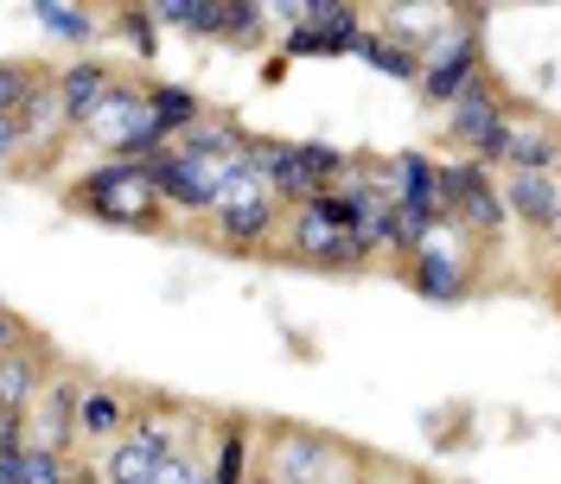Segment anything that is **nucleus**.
Masks as SVG:
<instances>
[{"label":"nucleus","mask_w":561,"mask_h":484,"mask_svg":"<svg viewBox=\"0 0 561 484\" xmlns=\"http://www.w3.org/2000/svg\"><path fill=\"white\" fill-rule=\"evenodd\" d=\"M70 205L83 217H96V223H108V230H140V237L167 230V205H160V192H153L140 160H96L70 185Z\"/></svg>","instance_id":"obj_1"},{"label":"nucleus","mask_w":561,"mask_h":484,"mask_svg":"<svg viewBox=\"0 0 561 484\" xmlns=\"http://www.w3.org/2000/svg\"><path fill=\"white\" fill-rule=\"evenodd\" d=\"M249 160L255 173L268 178L275 205H307L319 192H339L351 178V153L332 140H249Z\"/></svg>","instance_id":"obj_2"},{"label":"nucleus","mask_w":561,"mask_h":484,"mask_svg":"<svg viewBox=\"0 0 561 484\" xmlns=\"http://www.w3.org/2000/svg\"><path fill=\"white\" fill-rule=\"evenodd\" d=\"M517 122H524V108L497 90L491 70L479 77V83H466L454 103H447V135H454V147H466V160H472L479 173H491V178L504 173V153H511Z\"/></svg>","instance_id":"obj_3"},{"label":"nucleus","mask_w":561,"mask_h":484,"mask_svg":"<svg viewBox=\"0 0 561 484\" xmlns=\"http://www.w3.org/2000/svg\"><path fill=\"white\" fill-rule=\"evenodd\" d=\"M402 275H409V287H415L421 300H434V307L466 300V293H472V237L459 230L454 217H440V223L409 249Z\"/></svg>","instance_id":"obj_4"},{"label":"nucleus","mask_w":561,"mask_h":484,"mask_svg":"<svg viewBox=\"0 0 561 484\" xmlns=\"http://www.w3.org/2000/svg\"><path fill=\"white\" fill-rule=\"evenodd\" d=\"M485 77V38H479V13L472 20H454L440 38H427L421 45V77H415V90H421V103L427 108H447L466 90V83H479Z\"/></svg>","instance_id":"obj_5"},{"label":"nucleus","mask_w":561,"mask_h":484,"mask_svg":"<svg viewBox=\"0 0 561 484\" xmlns=\"http://www.w3.org/2000/svg\"><path fill=\"white\" fill-rule=\"evenodd\" d=\"M83 135L103 147V160H153L167 147V140L147 128V83H128V77L108 83V96L83 122Z\"/></svg>","instance_id":"obj_6"},{"label":"nucleus","mask_w":561,"mask_h":484,"mask_svg":"<svg viewBox=\"0 0 561 484\" xmlns=\"http://www.w3.org/2000/svg\"><path fill=\"white\" fill-rule=\"evenodd\" d=\"M434 192H440V217H454L459 230L472 242H497L511 230V217H504V192H497V178L479 173L472 160H454V166H434Z\"/></svg>","instance_id":"obj_7"},{"label":"nucleus","mask_w":561,"mask_h":484,"mask_svg":"<svg viewBox=\"0 0 561 484\" xmlns=\"http://www.w3.org/2000/svg\"><path fill=\"white\" fill-rule=\"evenodd\" d=\"M351 452L332 440V434H313V427H275L268 434V452H262V479L268 484H332L345 472Z\"/></svg>","instance_id":"obj_8"},{"label":"nucleus","mask_w":561,"mask_h":484,"mask_svg":"<svg viewBox=\"0 0 561 484\" xmlns=\"http://www.w3.org/2000/svg\"><path fill=\"white\" fill-rule=\"evenodd\" d=\"M364 38V13H351L339 0H300V20L287 26L280 51L287 58H351Z\"/></svg>","instance_id":"obj_9"},{"label":"nucleus","mask_w":561,"mask_h":484,"mask_svg":"<svg viewBox=\"0 0 561 484\" xmlns=\"http://www.w3.org/2000/svg\"><path fill=\"white\" fill-rule=\"evenodd\" d=\"M77 395H83V382L77 377H65V370L45 377V389L33 395V408L20 415V427H26V452L70 459V447H77Z\"/></svg>","instance_id":"obj_10"},{"label":"nucleus","mask_w":561,"mask_h":484,"mask_svg":"<svg viewBox=\"0 0 561 484\" xmlns=\"http://www.w3.org/2000/svg\"><path fill=\"white\" fill-rule=\"evenodd\" d=\"M115 77H122V70L108 65V58H70V65L51 70V96H58V122H65V135H83V122L96 115V103L108 96Z\"/></svg>","instance_id":"obj_11"},{"label":"nucleus","mask_w":561,"mask_h":484,"mask_svg":"<svg viewBox=\"0 0 561 484\" xmlns=\"http://www.w3.org/2000/svg\"><path fill=\"white\" fill-rule=\"evenodd\" d=\"M128 420H135V395H128V389H115V382H83V395H77V440L108 447V440L128 434Z\"/></svg>","instance_id":"obj_12"},{"label":"nucleus","mask_w":561,"mask_h":484,"mask_svg":"<svg viewBox=\"0 0 561 484\" xmlns=\"http://www.w3.org/2000/svg\"><path fill=\"white\" fill-rule=\"evenodd\" d=\"M504 217L511 223H529V230H556L561 223V192H556V173H504Z\"/></svg>","instance_id":"obj_13"},{"label":"nucleus","mask_w":561,"mask_h":484,"mask_svg":"<svg viewBox=\"0 0 561 484\" xmlns=\"http://www.w3.org/2000/svg\"><path fill=\"white\" fill-rule=\"evenodd\" d=\"M45 377H51V350L38 345V338H26L20 350H7L0 357V408L7 415H26L33 395L45 389Z\"/></svg>","instance_id":"obj_14"},{"label":"nucleus","mask_w":561,"mask_h":484,"mask_svg":"<svg viewBox=\"0 0 561 484\" xmlns=\"http://www.w3.org/2000/svg\"><path fill=\"white\" fill-rule=\"evenodd\" d=\"M210 484H249L255 479V427L249 420H217V434H210V459H205Z\"/></svg>","instance_id":"obj_15"},{"label":"nucleus","mask_w":561,"mask_h":484,"mask_svg":"<svg viewBox=\"0 0 561 484\" xmlns=\"http://www.w3.org/2000/svg\"><path fill=\"white\" fill-rule=\"evenodd\" d=\"M205 122V103H198V90H185V83H147V128L173 147L179 135H192Z\"/></svg>","instance_id":"obj_16"},{"label":"nucleus","mask_w":561,"mask_h":484,"mask_svg":"<svg viewBox=\"0 0 561 484\" xmlns=\"http://www.w3.org/2000/svg\"><path fill=\"white\" fill-rule=\"evenodd\" d=\"M280 205H243V210H217L210 217V237L230 242V249H268L280 237Z\"/></svg>","instance_id":"obj_17"},{"label":"nucleus","mask_w":561,"mask_h":484,"mask_svg":"<svg viewBox=\"0 0 561 484\" xmlns=\"http://www.w3.org/2000/svg\"><path fill=\"white\" fill-rule=\"evenodd\" d=\"M351 58H364L370 70H383V77H396V83H415L421 77V51L409 45V38L383 33V26H364V38H357Z\"/></svg>","instance_id":"obj_18"},{"label":"nucleus","mask_w":561,"mask_h":484,"mask_svg":"<svg viewBox=\"0 0 561 484\" xmlns=\"http://www.w3.org/2000/svg\"><path fill=\"white\" fill-rule=\"evenodd\" d=\"M33 20L58 38V45H70V51H83V45L103 38V20L83 13V7H70V0H33Z\"/></svg>","instance_id":"obj_19"},{"label":"nucleus","mask_w":561,"mask_h":484,"mask_svg":"<svg viewBox=\"0 0 561 484\" xmlns=\"http://www.w3.org/2000/svg\"><path fill=\"white\" fill-rule=\"evenodd\" d=\"M504 173H556V135H549V122H517V135H511V153H504Z\"/></svg>","instance_id":"obj_20"},{"label":"nucleus","mask_w":561,"mask_h":484,"mask_svg":"<svg viewBox=\"0 0 561 484\" xmlns=\"http://www.w3.org/2000/svg\"><path fill=\"white\" fill-rule=\"evenodd\" d=\"M147 472H153V459L122 434V440H108L103 447V459H96V479L103 484H147Z\"/></svg>","instance_id":"obj_21"},{"label":"nucleus","mask_w":561,"mask_h":484,"mask_svg":"<svg viewBox=\"0 0 561 484\" xmlns=\"http://www.w3.org/2000/svg\"><path fill=\"white\" fill-rule=\"evenodd\" d=\"M108 33H122V38H128V51H135L140 65H147V58L160 51V26H153V20H147L140 7H122V13L108 20Z\"/></svg>","instance_id":"obj_22"},{"label":"nucleus","mask_w":561,"mask_h":484,"mask_svg":"<svg viewBox=\"0 0 561 484\" xmlns=\"http://www.w3.org/2000/svg\"><path fill=\"white\" fill-rule=\"evenodd\" d=\"M38 77H45L38 65H0V115H20L26 96L38 90Z\"/></svg>","instance_id":"obj_23"},{"label":"nucleus","mask_w":561,"mask_h":484,"mask_svg":"<svg viewBox=\"0 0 561 484\" xmlns=\"http://www.w3.org/2000/svg\"><path fill=\"white\" fill-rule=\"evenodd\" d=\"M70 479V459H51V452H26L13 459V484H65Z\"/></svg>","instance_id":"obj_24"},{"label":"nucleus","mask_w":561,"mask_h":484,"mask_svg":"<svg viewBox=\"0 0 561 484\" xmlns=\"http://www.w3.org/2000/svg\"><path fill=\"white\" fill-rule=\"evenodd\" d=\"M20 153H33V147H26V128H20V115H0V166H20Z\"/></svg>","instance_id":"obj_25"},{"label":"nucleus","mask_w":561,"mask_h":484,"mask_svg":"<svg viewBox=\"0 0 561 484\" xmlns=\"http://www.w3.org/2000/svg\"><path fill=\"white\" fill-rule=\"evenodd\" d=\"M26 338H33V332H26V319H20V312H7V307H0V357H7V350H20Z\"/></svg>","instance_id":"obj_26"},{"label":"nucleus","mask_w":561,"mask_h":484,"mask_svg":"<svg viewBox=\"0 0 561 484\" xmlns=\"http://www.w3.org/2000/svg\"><path fill=\"white\" fill-rule=\"evenodd\" d=\"M332 484H377V479H370V465H357V452H351V459H345V472H339Z\"/></svg>","instance_id":"obj_27"},{"label":"nucleus","mask_w":561,"mask_h":484,"mask_svg":"<svg viewBox=\"0 0 561 484\" xmlns=\"http://www.w3.org/2000/svg\"><path fill=\"white\" fill-rule=\"evenodd\" d=\"M249 484H268V479H262V472H255V479H249Z\"/></svg>","instance_id":"obj_28"},{"label":"nucleus","mask_w":561,"mask_h":484,"mask_svg":"<svg viewBox=\"0 0 561 484\" xmlns=\"http://www.w3.org/2000/svg\"><path fill=\"white\" fill-rule=\"evenodd\" d=\"M0 484H7V479H0Z\"/></svg>","instance_id":"obj_29"}]
</instances>
